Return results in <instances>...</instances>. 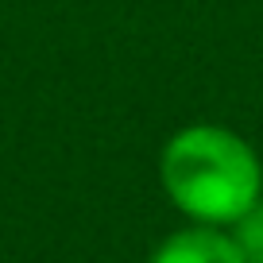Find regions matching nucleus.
<instances>
[{
  "label": "nucleus",
  "mask_w": 263,
  "mask_h": 263,
  "mask_svg": "<svg viewBox=\"0 0 263 263\" xmlns=\"http://www.w3.org/2000/svg\"><path fill=\"white\" fill-rule=\"evenodd\" d=\"M147 263H244L232 232L213 224H186L151 252Z\"/></svg>",
  "instance_id": "obj_2"
},
{
  "label": "nucleus",
  "mask_w": 263,
  "mask_h": 263,
  "mask_svg": "<svg viewBox=\"0 0 263 263\" xmlns=\"http://www.w3.org/2000/svg\"><path fill=\"white\" fill-rule=\"evenodd\" d=\"M232 240H236L244 263H263V197L232 224Z\"/></svg>",
  "instance_id": "obj_3"
},
{
  "label": "nucleus",
  "mask_w": 263,
  "mask_h": 263,
  "mask_svg": "<svg viewBox=\"0 0 263 263\" xmlns=\"http://www.w3.org/2000/svg\"><path fill=\"white\" fill-rule=\"evenodd\" d=\"M159 182L190 224L232 229L263 197V159L224 124H186L159 151Z\"/></svg>",
  "instance_id": "obj_1"
}]
</instances>
